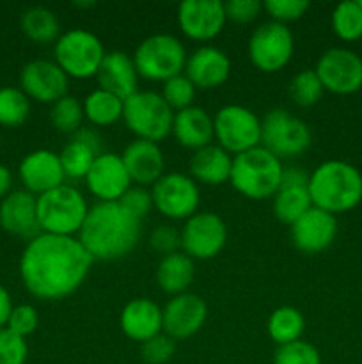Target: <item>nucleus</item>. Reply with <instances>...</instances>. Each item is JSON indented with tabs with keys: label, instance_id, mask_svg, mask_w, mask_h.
<instances>
[{
	"label": "nucleus",
	"instance_id": "1a4fd4ad",
	"mask_svg": "<svg viewBox=\"0 0 362 364\" xmlns=\"http://www.w3.org/2000/svg\"><path fill=\"white\" fill-rule=\"evenodd\" d=\"M311 128L286 109H272L261 119V146L279 160H291L311 148Z\"/></svg>",
	"mask_w": 362,
	"mask_h": 364
},
{
	"label": "nucleus",
	"instance_id": "9d476101",
	"mask_svg": "<svg viewBox=\"0 0 362 364\" xmlns=\"http://www.w3.org/2000/svg\"><path fill=\"white\" fill-rule=\"evenodd\" d=\"M215 141L229 155L236 156L261 146V119L248 107L229 103L213 116Z\"/></svg>",
	"mask_w": 362,
	"mask_h": 364
},
{
	"label": "nucleus",
	"instance_id": "dca6fc26",
	"mask_svg": "<svg viewBox=\"0 0 362 364\" xmlns=\"http://www.w3.org/2000/svg\"><path fill=\"white\" fill-rule=\"evenodd\" d=\"M177 27L192 41H212L226 27V9L220 0H185L177 6Z\"/></svg>",
	"mask_w": 362,
	"mask_h": 364
},
{
	"label": "nucleus",
	"instance_id": "49530a36",
	"mask_svg": "<svg viewBox=\"0 0 362 364\" xmlns=\"http://www.w3.org/2000/svg\"><path fill=\"white\" fill-rule=\"evenodd\" d=\"M227 20L234 23H251L261 14L263 4L259 0H229L224 4Z\"/></svg>",
	"mask_w": 362,
	"mask_h": 364
},
{
	"label": "nucleus",
	"instance_id": "f8f14e48",
	"mask_svg": "<svg viewBox=\"0 0 362 364\" xmlns=\"http://www.w3.org/2000/svg\"><path fill=\"white\" fill-rule=\"evenodd\" d=\"M153 206L170 220H187L199 212L201 192L190 174L165 173L151 187Z\"/></svg>",
	"mask_w": 362,
	"mask_h": 364
},
{
	"label": "nucleus",
	"instance_id": "2f4dec72",
	"mask_svg": "<svg viewBox=\"0 0 362 364\" xmlns=\"http://www.w3.org/2000/svg\"><path fill=\"white\" fill-rule=\"evenodd\" d=\"M272 199L273 215L286 226H293L305 212L312 208L307 187H280Z\"/></svg>",
	"mask_w": 362,
	"mask_h": 364
},
{
	"label": "nucleus",
	"instance_id": "5701e85b",
	"mask_svg": "<svg viewBox=\"0 0 362 364\" xmlns=\"http://www.w3.org/2000/svg\"><path fill=\"white\" fill-rule=\"evenodd\" d=\"M131 181L138 187H153L165 174V156L156 142L135 139L121 153Z\"/></svg>",
	"mask_w": 362,
	"mask_h": 364
},
{
	"label": "nucleus",
	"instance_id": "8fccbe9b",
	"mask_svg": "<svg viewBox=\"0 0 362 364\" xmlns=\"http://www.w3.org/2000/svg\"><path fill=\"white\" fill-rule=\"evenodd\" d=\"M13 301H11V295L6 288L0 284V329L7 326V320H9L11 311H13Z\"/></svg>",
	"mask_w": 362,
	"mask_h": 364
},
{
	"label": "nucleus",
	"instance_id": "4468645a",
	"mask_svg": "<svg viewBox=\"0 0 362 364\" xmlns=\"http://www.w3.org/2000/svg\"><path fill=\"white\" fill-rule=\"evenodd\" d=\"M323 89L334 95H353L362 89V57L348 48H330L314 68Z\"/></svg>",
	"mask_w": 362,
	"mask_h": 364
},
{
	"label": "nucleus",
	"instance_id": "a18cd8bd",
	"mask_svg": "<svg viewBox=\"0 0 362 364\" xmlns=\"http://www.w3.org/2000/svg\"><path fill=\"white\" fill-rule=\"evenodd\" d=\"M119 203L131 213V215H135L141 220H144V217L151 212V208H155V206H153L151 191H148L146 187H138V185L137 187L131 185V187L124 192L123 198L119 199Z\"/></svg>",
	"mask_w": 362,
	"mask_h": 364
},
{
	"label": "nucleus",
	"instance_id": "79ce46f5",
	"mask_svg": "<svg viewBox=\"0 0 362 364\" xmlns=\"http://www.w3.org/2000/svg\"><path fill=\"white\" fill-rule=\"evenodd\" d=\"M263 9L270 14L272 21L287 25L290 21L300 20L309 9L307 0H266Z\"/></svg>",
	"mask_w": 362,
	"mask_h": 364
},
{
	"label": "nucleus",
	"instance_id": "f257e3e1",
	"mask_svg": "<svg viewBox=\"0 0 362 364\" xmlns=\"http://www.w3.org/2000/svg\"><path fill=\"white\" fill-rule=\"evenodd\" d=\"M92 263L78 237L39 233L21 252L20 277L32 297L60 301L84 284Z\"/></svg>",
	"mask_w": 362,
	"mask_h": 364
},
{
	"label": "nucleus",
	"instance_id": "2eb2a0df",
	"mask_svg": "<svg viewBox=\"0 0 362 364\" xmlns=\"http://www.w3.org/2000/svg\"><path fill=\"white\" fill-rule=\"evenodd\" d=\"M20 89L28 100L53 105L70 95V77L57 66L55 60L35 59L21 68Z\"/></svg>",
	"mask_w": 362,
	"mask_h": 364
},
{
	"label": "nucleus",
	"instance_id": "c756f323",
	"mask_svg": "<svg viewBox=\"0 0 362 364\" xmlns=\"http://www.w3.org/2000/svg\"><path fill=\"white\" fill-rule=\"evenodd\" d=\"M20 27L23 34L38 45H50L60 38L59 18L48 7H28L20 18Z\"/></svg>",
	"mask_w": 362,
	"mask_h": 364
},
{
	"label": "nucleus",
	"instance_id": "603ef678",
	"mask_svg": "<svg viewBox=\"0 0 362 364\" xmlns=\"http://www.w3.org/2000/svg\"><path fill=\"white\" fill-rule=\"evenodd\" d=\"M75 6L80 7V9H85V7H94L96 2H75Z\"/></svg>",
	"mask_w": 362,
	"mask_h": 364
},
{
	"label": "nucleus",
	"instance_id": "cd10ccee",
	"mask_svg": "<svg viewBox=\"0 0 362 364\" xmlns=\"http://www.w3.org/2000/svg\"><path fill=\"white\" fill-rule=\"evenodd\" d=\"M195 279V262L183 251L162 256L156 267V283L163 294L176 297L187 294Z\"/></svg>",
	"mask_w": 362,
	"mask_h": 364
},
{
	"label": "nucleus",
	"instance_id": "3c124183",
	"mask_svg": "<svg viewBox=\"0 0 362 364\" xmlns=\"http://www.w3.org/2000/svg\"><path fill=\"white\" fill-rule=\"evenodd\" d=\"M13 192V173L7 166L0 164V201Z\"/></svg>",
	"mask_w": 362,
	"mask_h": 364
},
{
	"label": "nucleus",
	"instance_id": "864d4df0",
	"mask_svg": "<svg viewBox=\"0 0 362 364\" xmlns=\"http://www.w3.org/2000/svg\"><path fill=\"white\" fill-rule=\"evenodd\" d=\"M358 2H361V6H362V0H358Z\"/></svg>",
	"mask_w": 362,
	"mask_h": 364
},
{
	"label": "nucleus",
	"instance_id": "b1692460",
	"mask_svg": "<svg viewBox=\"0 0 362 364\" xmlns=\"http://www.w3.org/2000/svg\"><path fill=\"white\" fill-rule=\"evenodd\" d=\"M119 327L124 336L142 345L163 333L162 308L151 299H131L121 311Z\"/></svg>",
	"mask_w": 362,
	"mask_h": 364
},
{
	"label": "nucleus",
	"instance_id": "473e14b6",
	"mask_svg": "<svg viewBox=\"0 0 362 364\" xmlns=\"http://www.w3.org/2000/svg\"><path fill=\"white\" fill-rule=\"evenodd\" d=\"M334 34L343 41H358L362 38V6L358 0H346L334 7L330 18Z\"/></svg>",
	"mask_w": 362,
	"mask_h": 364
},
{
	"label": "nucleus",
	"instance_id": "f3484780",
	"mask_svg": "<svg viewBox=\"0 0 362 364\" xmlns=\"http://www.w3.org/2000/svg\"><path fill=\"white\" fill-rule=\"evenodd\" d=\"M163 333L174 341H183L195 336L208 318V304L199 295L181 294L170 297L162 308Z\"/></svg>",
	"mask_w": 362,
	"mask_h": 364
},
{
	"label": "nucleus",
	"instance_id": "39448f33",
	"mask_svg": "<svg viewBox=\"0 0 362 364\" xmlns=\"http://www.w3.org/2000/svg\"><path fill=\"white\" fill-rule=\"evenodd\" d=\"M87 213V201L73 185L64 183L38 198V220L41 233L78 237Z\"/></svg>",
	"mask_w": 362,
	"mask_h": 364
},
{
	"label": "nucleus",
	"instance_id": "a878e982",
	"mask_svg": "<svg viewBox=\"0 0 362 364\" xmlns=\"http://www.w3.org/2000/svg\"><path fill=\"white\" fill-rule=\"evenodd\" d=\"M172 135L176 142L183 148L197 151L204 146L213 144L215 128H213V116H209L202 107L192 105L188 109L174 112Z\"/></svg>",
	"mask_w": 362,
	"mask_h": 364
},
{
	"label": "nucleus",
	"instance_id": "c9c22d12",
	"mask_svg": "<svg viewBox=\"0 0 362 364\" xmlns=\"http://www.w3.org/2000/svg\"><path fill=\"white\" fill-rule=\"evenodd\" d=\"M59 156L66 178H70V180H85L89 169H91L98 155L89 146H85L84 142L71 139L64 146L62 151L59 153Z\"/></svg>",
	"mask_w": 362,
	"mask_h": 364
},
{
	"label": "nucleus",
	"instance_id": "f704fd0d",
	"mask_svg": "<svg viewBox=\"0 0 362 364\" xmlns=\"http://www.w3.org/2000/svg\"><path fill=\"white\" fill-rule=\"evenodd\" d=\"M85 121L84 105L77 96L66 95L50 109V123L60 134H77Z\"/></svg>",
	"mask_w": 362,
	"mask_h": 364
},
{
	"label": "nucleus",
	"instance_id": "412c9836",
	"mask_svg": "<svg viewBox=\"0 0 362 364\" xmlns=\"http://www.w3.org/2000/svg\"><path fill=\"white\" fill-rule=\"evenodd\" d=\"M0 228L13 237L32 240L41 233L38 198L27 191H13L0 201Z\"/></svg>",
	"mask_w": 362,
	"mask_h": 364
},
{
	"label": "nucleus",
	"instance_id": "bb28decb",
	"mask_svg": "<svg viewBox=\"0 0 362 364\" xmlns=\"http://www.w3.org/2000/svg\"><path fill=\"white\" fill-rule=\"evenodd\" d=\"M231 169H233V155H229L219 144H209L194 151L188 164V171L195 183L212 185V187L229 181Z\"/></svg>",
	"mask_w": 362,
	"mask_h": 364
},
{
	"label": "nucleus",
	"instance_id": "0eeeda50",
	"mask_svg": "<svg viewBox=\"0 0 362 364\" xmlns=\"http://www.w3.org/2000/svg\"><path fill=\"white\" fill-rule=\"evenodd\" d=\"M131 57L138 77L163 84L169 78L183 73L188 53L176 36L153 34L138 43Z\"/></svg>",
	"mask_w": 362,
	"mask_h": 364
},
{
	"label": "nucleus",
	"instance_id": "a211bd4d",
	"mask_svg": "<svg viewBox=\"0 0 362 364\" xmlns=\"http://www.w3.org/2000/svg\"><path fill=\"white\" fill-rule=\"evenodd\" d=\"M84 181L98 203L119 201L133 183L121 155L106 151L96 156Z\"/></svg>",
	"mask_w": 362,
	"mask_h": 364
},
{
	"label": "nucleus",
	"instance_id": "72a5a7b5",
	"mask_svg": "<svg viewBox=\"0 0 362 364\" xmlns=\"http://www.w3.org/2000/svg\"><path fill=\"white\" fill-rule=\"evenodd\" d=\"M31 116V100L20 87H0V127L18 128Z\"/></svg>",
	"mask_w": 362,
	"mask_h": 364
},
{
	"label": "nucleus",
	"instance_id": "09e8293b",
	"mask_svg": "<svg viewBox=\"0 0 362 364\" xmlns=\"http://www.w3.org/2000/svg\"><path fill=\"white\" fill-rule=\"evenodd\" d=\"M71 139H77V141L84 142V144L89 146V148H91L96 155H102L103 153V139H102V135L94 130V128L82 127L77 134L71 135Z\"/></svg>",
	"mask_w": 362,
	"mask_h": 364
},
{
	"label": "nucleus",
	"instance_id": "37998d69",
	"mask_svg": "<svg viewBox=\"0 0 362 364\" xmlns=\"http://www.w3.org/2000/svg\"><path fill=\"white\" fill-rule=\"evenodd\" d=\"M39 326V315L38 309L31 304H18L14 306L13 311H11L9 320H7V329L13 331L14 334L21 338L31 336L32 333H35Z\"/></svg>",
	"mask_w": 362,
	"mask_h": 364
},
{
	"label": "nucleus",
	"instance_id": "aec40b11",
	"mask_svg": "<svg viewBox=\"0 0 362 364\" xmlns=\"http://www.w3.org/2000/svg\"><path fill=\"white\" fill-rule=\"evenodd\" d=\"M291 242L304 255H319L334 244L337 237V219L332 213L312 206L293 226Z\"/></svg>",
	"mask_w": 362,
	"mask_h": 364
},
{
	"label": "nucleus",
	"instance_id": "ea45409f",
	"mask_svg": "<svg viewBox=\"0 0 362 364\" xmlns=\"http://www.w3.org/2000/svg\"><path fill=\"white\" fill-rule=\"evenodd\" d=\"M27 358V338L18 336L7 327L0 329V364H25Z\"/></svg>",
	"mask_w": 362,
	"mask_h": 364
},
{
	"label": "nucleus",
	"instance_id": "6e6552de",
	"mask_svg": "<svg viewBox=\"0 0 362 364\" xmlns=\"http://www.w3.org/2000/svg\"><path fill=\"white\" fill-rule=\"evenodd\" d=\"M105 53L102 39L87 28H71L62 32L53 46L57 66L67 77L77 80L96 77Z\"/></svg>",
	"mask_w": 362,
	"mask_h": 364
},
{
	"label": "nucleus",
	"instance_id": "6ab92c4d",
	"mask_svg": "<svg viewBox=\"0 0 362 364\" xmlns=\"http://www.w3.org/2000/svg\"><path fill=\"white\" fill-rule=\"evenodd\" d=\"M18 176L23 191L31 192L35 198L60 187L66 180L59 153L50 149H35L27 153L18 166Z\"/></svg>",
	"mask_w": 362,
	"mask_h": 364
},
{
	"label": "nucleus",
	"instance_id": "e433bc0d",
	"mask_svg": "<svg viewBox=\"0 0 362 364\" xmlns=\"http://www.w3.org/2000/svg\"><path fill=\"white\" fill-rule=\"evenodd\" d=\"M287 92L298 107H312L322 100L325 89L314 70H302L291 78Z\"/></svg>",
	"mask_w": 362,
	"mask_h": 364
},
{
	"label": "nucleus",
	"instance_id": "423d86ee",
	"mask_svg": "<svg viewBox=\"0 0 362 364\" xmlns=\"http://www.w3.org/2000/svg\"><path fill=\"white\" fill-rule=\"evenodd\" d=\"M123 121L137 139L158 144L172 134L174 110L160 92L137 91L124 100Z\"/></svg>",
	"mask_w": 362,
	"mask_h": 364
},
{
	"label": "nucleus",
	"instance_id": "c85d7f7f",
	"mask_svg": "<svg viewBox=\"0 0 362 364\" xmlns=\"http://www.w3.org/2000/svg\"><path fill=\"white\" fill-rule=\"evenodd\" d=\"M82 105H84L85 119H87L92 127H112L117 121L123 119L124 100L112 95V92L105 91V89L96 87L94 91H91L85 96Z\"/></svg>",
	"mask_w": 362,
	"mask_h": 364
},
{
	"label": "nucleus",
	"instance_id": "c03bdc74",
	"mask_svg": "<svg viewBox=\"0 0 362 364\" xmlns=\"http://www.w3.org/2000/svg\"><path fill=\"white\" fill-rule=\"evenodd\" d=\"M149 245L153 251L162 256L172 255V252L181 251V233L174 226L160 224L153 230L151 237H149Z\"/></svg>",
	"mask_w": 362,
	"mask_h": 364
},
{
	"label": "nucleus",
	"instance_id": "a19ab883",
	"mask_svg": "<svg viewBox=\"0 0 362 364\" xmlns=\"http://www.w3.org/2000/svg\"><path fill=\"white\" fill-rule=\"evenodd\" d=\"M176 354V341L165 333L151 338L141 345L142 361L146 364H165Z\"/></svg>",
	"mask_w": 362,
	"mask_h": 364
},
{
	"label": "nucleus",
	"instance_id": "4c0bfd02",
	"mask_svg": "<svg viewBox=\"0 0 362 364\" xmlns=\"http://www.w3.org/2000/svg\"><path fill=\"white\" fill-rule=\"evenodd\" d=\"M195 92H197V89L192 84L190 78L185 73H181L163 82L162 92H160V95L165 100L167 105H169L174 112H177V110L188 109V107L194 105Z\"/></svg>",
	"mask_w": 362,
	"mask_h": 364
},
{
	"label": "nucleus",
	"instance_id": "f03ea898",
	"mask_svg": "<svg viewBox=\"0 0 362 364\" xmlns=\"http://www.w3.org/2000/svg\"><path fill=\"white\" fill-rule=\"evenodd\" d=\"M142 235V220L119 201L96 203L89 208L78 240L94 262H116L130 255Z\"/></svg>",
	"mask_w": 362,
	"mask_h": 364
},
{
	"label": "nucleus",
	"instance_id": "de8ad7c7",
	"mask_svg": "<svg viewBox=\"0 0 362 364\" xmlns=\"http://www.w3.org/2000/svg\"><path fill=\"white\" fill-rule=\"evenodd\" d=\"M309 174L300 166H287L283 169L280 187H309Z\"/></svg>",
	"mask_w": 362,
	"mask_h": 364
},
{
	"label": "nucleus",
	"instance_id": "7c9ffc66",
	"mask_svg": "<svg viewBox=\"0 0 362 364\" xmlns=\"http://www.w3.org/2000/svg\"><path fill=\"white\" fill-rule=\"evenodd\" d=\"M304 327L305 320L300 309L293 308V306H280V308L273 309L272 315L268 316L266 333L277 347H283V345L302 340Z\"/></svg>",
	"mask_w": 362,
	"mask_h": 364
},
{
	"label": "nucleus",
	"instance_id": "7ed1b4c3",
	"mask_svg": "<svg viewBox=\"0 0 362 364\" xmlns=\"http://www.w3.org/2000/svg\"><path fill=\"white\" fill-rule=\"evenodd\" d=\"M307 188L312 206L337 215L362 201V174L344 160H325L309 174Z\"/></svg>",
	"mask_w": 362,
	"mask_h": 364
},
{
	"label": "nucleus",
	"instance_id": "9b49d317",
	"mask_svg": "<svg viewBox=\"0 0 362 364\" xmlns=\"http://www.w3.org/2000/svg\"><path fill=\"white\" fill-rule=\"evenodd\" d=\"M248 59L263 73H277L290 64L295 53V36L279 21L261 23L248 39Z\"/></svg>",
	"mask_w": 362,
	"mask_h": 364
},
{
	"label": "nucleus",
	"instance_id": "58836bf2",
	"mask_svg": "<svg viewBox=\"0 0 362 364\" xmlns=\"http://www.w3.org/2000/svg\"><path fill=\"white\" fill-rule=\"evenodd\" d=\"M273 364H322L318 348L304 340L277 347L273 354Z\"/></svg>",
	"mask_w": 362,
	"mask_h": 364
},
{
	"label": "nucleus",
	"instance_id": "ddd939ff",
	"mask_svg": "<svg viewBox=\"0 0 362 364\" xmlns=\"http://www.w3.org/2000/svg\"><path fill=\"white\" fill-rule=\"evenodd\" d=\"M181 251L194 262H206L222 252L227 242V226L219 213L197 212L181 228Z\"/></svg>",
	"mask_w": 362,
	"mask_h": 364
},
{
	"label": "nucleus",
	"instance_id": "4be33fe9",
	"mask_svg": "<svg viewBox=\"0 0 362 364\" xmlns=\"http://www.w3.org/2000/svg\"><path fill=\"white\" fill-rule=\"evenodd\" d=\"M185 75L190 78L195 89H216L229 78L231 60L227 53L216 46H199L187 57Z\"/></svg>",
	"mask_w": 362,
	"mask_h": 364
},
{
	"label": "nucleus",
	"instance_id": "20e7f679",
	"mask_svg": "<svg viewBox=\"0 0 362 364\" xmlns=\"http://www.w3.org/2000/svg\"><path fill=\"white\" fill-rule=\"evenodd\" d=\"M283 160L263 146L233 156L229 183L234 191L252 201L273 198L283 180Z\"/></svg>",
	"mask_w": 362,
	"mask_h": 364
},
{
	"label": "nucleus",
	"instance_id": "393cba45",
	"mask_svg": "<svg viewBox=\"0 0 362 364\" xmlns=\"http://www.w3.org/2000/svg\"><path fill=\"white\" fill-rule=\"evenodd\" d=\"M138 73L135 68L133 57L121 50L106 52L99 66L96 80L99 89L119 96L121 100L130 98L138 91Z\"/></svg>",
	"mask_w": 362,
	"mask_h": 364
}]
</instances>
